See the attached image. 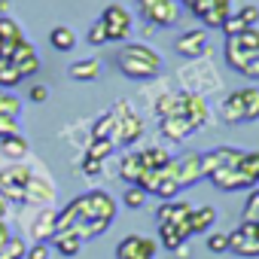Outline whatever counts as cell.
Here are the masks:
<instances>
[{
	"mask_svg": "<svg viewBox=\"0 0 259 259\" xmlns=\"http://www.w3.org/2000/svg\"><path fill=\"white\" fill-rule=\"evenodd\" d=\"M159 132L165 141L171 144H183L195 135V125L186 119V116H168V119H159Z\"/></svg>",
	"mask_w": 259,
	"mask_h": 259,
	"instance_id": "cell-15",
	"label": "cell"
},
{
	"mask_svg": "<svg viewBox=\"0 0 259 259\" xmlns=\"http://www.w3.org/2000/svg\"><path fill=\"white\" fill-rule=\"evenodd\" d=\"M49 256H52V244L49 241H34L25 250V259H49Z\"/></svg>",
	"mask_w": 259,
	"mask_h": 259,
	"instance_id": "cell-40",
	"label": "cell"
},
{
	"mask_svg": "<svg viewBox=\"0 0 259 259\" xmlns=\"http://www.w3.org/2000/svg\"><path fill=\"white\" fill-rule=\"evenodd\" d=\"M244 31H247V25H244V22L235 16V13H232L226 22H223V34H226V37H238V34H244Z\"/></svg>",
	"mask_w": 259,
	"mask_h": 259,
	"instance_id": "cell-45",
	"label": "cell"
},
{
	"mask_svg": "<svg viewBox=\"0 0 259 259\" xmlns=\"http://www.w3.org/2000/svg\"><path fill=\"white\" fill-rule=\"evenodd\" d=\"M13 49H16V43L0 40V58H4V61H10V58H13Z\"/></svg>",
	"mask_w": 259,
	"mask_h": 259,
	"instance_id": "cell-48",
	"label": "cell"
},
{
	"mask_svg": "<svg viewBox=\"0 0 259 259\" xmlns=\"http://www.w3.org/2000/svg\"><path fill=\"white\" fill-rule=\"evenodd\" d=\"M229 250L238 259H256L259 256V226L241 223L235 232H229Z\"/></svg>",
	"mask_w": 259,
	"mask_h": 259,
	"instance_id": "cell-8",
	"label": "cell"
},
{
	"mask_svg": "<svg viewBox=\"0 0 259 259\" xmlns=\"http://www.w3.org/2000/svg\"><path fill=\"white\" fill-rule=\"evenodd\" d=\"M226 40H229V37H226ZM232 40H235L244 52H256V49H259V28H247L244 34H238V37H232Z\"/></svg>",
	"mask_w": 259,
	"mask_h": 259,
	"instance_id": "cell-38",
	"label": "cell"
},
{
	"mask_svg": "<svg viewBox=\"0 0 259 259\" xmlns=\"http://www.w3.org/2000/svg\"><path fill=\"white\" fill-rule=\"evenodd\" d=\"M49 46H52L55 52H70V49L76 46V34H73V28H67V25L52 28V31H49Z\"/></svg>",
	"mask_w": 259,
	"mask_h": 259,
	"instance_id": "cell-30",
	"label": "cell"
},
{
	"mask_svg": "<svg viewBox=\"0 0 259 259\" xmlns=\"http://www.w3.org/2000/svg\"><path fill=\"white\" fill-rule=\"evenodd\" d=\"M235 171L241 174V180H244V186H247V189L259 186V150H253V153H241V159H238Z\"/></svg>",
	"mask_w": 259,
	"mask_h": 259,
	"instance_id": "cell-21",
	"label": "cell"
},
{
	"mask_svg": "<svg viewBox=\"0 0 259 259\" xmlns=\"http://www.w3.org/2000/svg\"><path fill=\"white\" fill-rule=\"evenodd\" d=\"M235 16H238L247 28H256V22H259V7H256V4H244Z\"/></svg>",
	"mask_w": 259,
	"mask_h": 259,
	"instance_id": "cell-44",
	"label": "cell"
},
{
	"mask_svg": "<svg viewBox=\"0 0 259 259\" xmlns=\"http://www.w3.org/2000/svg\"><path fill=\"white\" fill-rule=\"evenodd\" d=\"M159 241L147 235H125L116 247V259H156Z\"/></svg>",
	"mask_w": 259,
	"mask_h": 259,
	"instance_id": "cell-9",
	"label": "cell"
},
{
	"mask_svg": "<svg viewBox=\"0 0 259 259\" xmlns=\"http://www.w3.org/2000/svg\"><path fill=\"white\" fill-rule=\"evenodd\" d=\"M235 92H238V101H241L244 122H256L259 119V89L256 85H244V89H235Z\"/></svg>",
	"mask_w": 259,
	"mask_h": 259,
	"instance_id": "cell-26",
	"label": "cell"
},
{
	"mask_svg": "<svg viewBox=\"0 0 259 259\" xmlns=\"http://www.w3.org/2000/svg\"><path fill=\"white\" fill-rule=\"evenodd\" d=\"M13 13V4L10 0H0V16H10Z\"/></svg>",
	"mask_w": 259,
	"mask_h": 259,
	"instance_id": "cell-51",
	"label": "cell"
},
{
	"mask_svg": "<svg viewBox=\"0 0 259 259\" xmlns=\"http://www.w3.org/2000/svg\"><path fill=\"white\" fill-rule=\"evenodd\" d=\"M189 238H192L189 223H159V241H162V247L174 250V247L186 244Z\"/></svg>",
	"mask_w": 259,
	"mask_h": 259,
	"instance_id": "cell-17",
	"label": "cell"
},
{
	"mask_svg": "<svg viewBox=\"0 0 259 259\" xmlns=\"http://www.w3.org/2000/svg\"><path fill=\"white\" fill-rule=\"evenodd\" d=\"M153 113L159 116V119H168V116H183V92H162V95H156V101H153Z\"/></svg>",
	"mask_w": 259,
	"mask_h": 259,
	"instance_id": "cell-19",
	"label": "cell"
},
{
	"mask_svg": "<svg viewBox=\"0 0 259 259\" xmlns=\"http://www.w3.org/2000/svg\"><path fill=\"white\" fill-rule=\"evenodd\" d=\"M138 13L150 28H177L180 25V4L177 0H138Z\"/></svg>",
	"mask_w": 259,
	"mask_h": 259,
	"instance_id": "cell-4",
	"label": "cell"
},
{
	"mask_svg": "<svg viewBox=\"0 0 259 259\" xmlns=\"http://www.w3.org/2000/svg\"><path fill=\"white\" fill-rule=\"evenodd\" d=\"M101 25L107 31V40L110 43H125L132 37V28H135V19L122 4H110L104 13H101Z\"/></svg>",
	"mask_w": 259,
	"mask_h": 259,
	"instance_id": "cell-7",
	"label": "cell"
},
{
	"mask_svg": "<svg viewBox=\"0 0 259 259\" xmlns=\"http://www.w3.org/2000/svg\"><path fill=\"white\" fill-rule=\"evenodd\" d=\"M85 40H89V46H104V43H110V40H107V31H104V25H101V19H98V22H92V28H89V34H85Z\"/></svg>",
	"mask_w": 259,
	"mask_h": 259,
	"instance_id": "cell-42",
	"label": "cell"
},
{
	"mask_svg": "<svg viewBox=\"0 0 259 259\" xmlns=\"http://www.w3.org/2000/svg\"><path fill=\"white\" fill-rule=\"evenodd\" d=\"M113 119H116V132H113V144H122V147H132L144 138V119L141 113L135 110L132 101H116L110 107Z\"/></svg>",
	"mask_w": 259,
	"mask_h": 259,
	"instance_id": "cell-3",
	"label": "cell"
},
{
	"mask_svg": "<svg viewBox=\"0 0 259 259\" xmlns=\"http://www.w3.org/2000/svg\"><path fill=\"white\" fill-rule=\"evenodd\" d=\"M10 61H13V64L19 67L22 79L34 76V73L40 70V55H37V49H34V43H31L28 37L16 43V49H13V58H10Z\"/></svg>",
	"mask_w": 259,
	"mask_h": 259,
	"instance_id": "cell-14",
	"label": "cell"
},
{
	"mask_svg": "<svg viewBox=\"0 0 259 259\" xmlns=\"http://www.w3.org/2000/svg\"><path fill=\"white\" fill-rule=\"evenodd\" d=\"M183 116L195 125V132H201V128H210V125H213V110H210V104H207L204 95L183 92Z\"/></svg>",
	"mask_w": 259,
	"mask_h": 259,
	"instance_id": "cell-10",
	"label": "cell"
},
{
	"mask_svg": "<svg viewBox=\"0 0 259 259\" xmlns=\"http://www.w3.org/2000/svg\"><path fill=\"white\" fill-rule=\"evenodd\" d=\"M31 168L28 162H10L0 168V195L13 204H25V183L31 177Z\"/></svg>",
	"mask_w": 259,
	"mask_h": 259,
	"instance_id": "cell-5",
	"label": "cell"
},
{
	"mask_svg": "<svg viewBox=\"0 0 259 259\" xmlns=\"http://www.w3.org/2000/svg\"><path fill=\"white\" fill-rule=\"evenodd\" d=\"M113 150H116L113 141H92V144L85 147V156H89V159H98V162H107Z\"/></svg>",
	"mask_w": 259,
	"mask_h": 259,
	"instance_id": "cell-36",
	"label": "cell"
},
{
	"mask_svg": "<svg viewBox=\"0 0 259 259\" xmlns=\"http://www.w3.org/2000/svg\"><path fill=\"white\" fill-rule=\"evenodd\" d=\"M55 217H58V210L37 207V220H31V238L34 241H52V235H55Z\"/></svg>",
	"mask_w": 259,
	"mask_h": 259,
	"instance_id": "cell-20",
	"label": "cell"
},
{
	"mask_svg": "<svg viewBox=\"0 0 259 259\" xmlns=\"http://www.w3.org/2000/svg\"><path fill=\"white\" fill-rule=\"evenodd\" d=\"M0 156L7 159V165H10V162H25V159L31 156V144H28L22 135L4 138V141H0Z\"/></svg>",
	"mask_w": 259,
	"mask_h": 259,
	"instance_id": "cell-23",
	"label": "cell"
},
{
	"mask_svg": "<svg viewBox=\"0 0 259 259\" xmlns=\"http://www.w3.org/2000/svg\"><path fill=\"white\" fill-rule=\"evenodd\" d=\"M232 16V0H210L207 13L201 16L204 28H223V22Z\"/></svg>",
	"mask_w": 259,
	"mask_h": 259,
	"instance_id": "cell-27",
	"label": "cell"
},
{
	"mask_svg": "<svg viewBox=\"0 0 259 259\" xmlns=\"http://www.w3.org/2000/svg\"><path fill=\"white\" fill-rule=\"evenodd\" d=\"M180 4H183V7H186V10H192V7H195V4H198V0H180Z\"/></svg>",
	"mask_w": 259,
	"mask_h": 259,
	"instance_id": "cell-53",
	"label": "cell"
},
{
	"mask_svg": "<svg viewBox=\"0 0 259 259\" xmlns=\"http://www.w3.org/2000/svg\"><path fill=\"white\" fill-rule=\"evenodd\" d=\"M217 116H220V122H226V125H238V122H244V113H241L238 92H229V95L220 101V107H217Z\"/></svg>",
	"mask_w": 259,
	"mask_h": 259,
	"instance_id": "cell-25",
	"label": "cell"
},
{
	"mask_svg": "<svg viewBox=\"0 0 259 259\" xmlns=\"http://www.w3.org/2000/svg\"><path fill=\"white\" fill-rule=\"evenodd\" d=\"M101 70H104V64L98 58H79V61H73L67 67L70 79H76V82H95L101 76Z\"/></svg>",
	"mask_w": 259,
	"mask_h": 259,
	"instance_id": "cell-22",
	"label": "cell"
},
{
	"mask_svg": "<svg viewBox=\"0 0 259 259\" xmlns=\"http://www.w3.org/2000/svg\"><path fill=\"white\" fill-rule=\"evenodd\" d=\"M13 238V229H10V223L7 220H0V244H4V241H10Z\"/></svg>",
	"mask_w": 259,
	"mask_h": 259,
	"instance_id": "cell-49",
	"label": "cell"
},
{
	"mask_svg": "<svg viewBox=\"0 0 259 259\" xmlns=\"http://www.w3.org/2000/svg\"><path fill=\"white\" fill-rule=\"evenodd\" d=\"M28 98H31L34 104H43V101L49 98V85H43V82H34V85L28 89Z\"/></svg>",
	"mask_w": 259,
	"mask_h": 259,
	"instance_id": "cell-46",
	"label": "cell"
},
{
	"mask_svg": "<svg viewBox=\"0 0 259 259\" xmlns=\"http://www.w3.org/2000/svg\"><path fill=\"white\" fill-rule=\"evenodd\" d=\"M207 250L210 253H226L229 250V235L226 232H210L207 235Z\"/></svg>",
	"mask_w": 259,
	"mask_h": 259,
	"instance_id": "cell-43",
	"label": "cell"
},
{
	"mask_svg": "<svg viewBox=\"0 0 259 259\" xmlns=\"http://www.w3.org/2000/svg\"><path fill=\"white\" fill-rule=\"evenodd\" d=\"M116 67L128 79H153L165 70V58L147 43H125L116 52Z\"/></svg>",
	"mask_w": 259,
	"mask_h": 259,
	"instance_id": "cell-1",
	"label": "cell"
},
{
	"mask_svg": "<svg viewBox=\"0 0 259 259\" xmlns=\"http://www.w3.org/2000/svg\"><path fill=\"white\" fill-rule=\"evenodd\" d=\"M52 201H55V180L40 165H34L31 177L25 183V204H31V207H49Z\"/></svg>",
	"mask_w": 259,
	"mask_h": 259,
	"instance_id": "cell-6",
	"label": "cell"
},
{
	"mask_svg": "<svg viewBox=\"0 0 259 259\" xmlns=\"http://www.w3.org/2000/svg\"><path fill=\"white\" fill-rule=\"evenodd\" d=\"M52 247L61 253V256H76L79 250H82V241H79V235L76 232H55L52 235Z\"/></svg>",
	"mask_w": 259,
	"mask_h": 259,
	"instance_id": "cell-29",
	"label": "cell"
},
{
	"mask_svg": "<svg viewBox=\"0 0 259 259\" xmlns=\"http://www.w3.org/2000/svg\"><path fill=\"white\" fill-rule=\"evenodd\" d=\"M244 220L241 223H253V220H259V186H253L250 189V195H247V201H244V213H241Z\"/></svg>",
	"mask_w": 259,
	"mask_h": 259,
	"instance_id": "cell-39",
	"label": "cell"
},
{
	"mask_svg": "<svg viewBox=\"0 0 259 259\" xmlns=\"http://www.w3.org/2000/svg\"><path fill=\"white\" fill-rule=\"evenodd\" d=\"M22 82V73H19V67L13 64V61H4V58H0V89H16Z\"/></svg>",
	"mask_w": 259,
	"mask_h": 259,
	"instance_id": "cell-34",
	"label": "cell"
},
{
	"mask_svg": "<svg viewBox=\"0 0 259 259\" xmlns=\"http://www.w3.org/2000/svg\"><path fill=\"white\" fill-rule=\"evenodd\" d=\"M122 204L132 207V210H141V207L147 204V192H144L141 186H128V189L122 192Z\"/></svg>",
	"mask_w": 259,
	"mask_h": 259,
	"instance_id": "cell-37",
	"label": "cell"
},
{
	"mask_svg": "<svg viewBox=\"0 0 259 259\" xmlns=\"http://www.w3.org/2000/svg\"><path fill=\"white\" fill-rule=\"evenodd\" d=\"M174 177L180 183V189L186 186H195L198 180H204V171H201V153H183L180 159H174Z\"/></svg>",
	"mask_w": 259,
	"mask_h": 259,
	"instance_id": "cell-13",
	"label": "cell"
},
{
	"mask_svg": "<svg viewBox=\"0 0 259 259\" xmlns=\"http://www.w3.org/2000/svg\"><path fill=\"white\" fill-rule=\"evenodd\" d=\"M171 253H174V259H189V241H186V244H180V247H174Z\"/></svg>",
	"mask_w": 259,
	"mask_h": 259,
	"instance_id": "cell-50",
	"label": "cell"
},
{
	"mask_svg": "<svg viewBox=\"0 0 259 259\" xmlns=\"http://www.w3.org/2000/svg\"><path fill=\"white\" fill-rule=\"evenodd\" d=\"M138 156H141V162H144L147 171H159V168H165V165L171 162V153H168V147H162V144H150V147L138 150Z\"/></svg>",
	"mask_w": 259,
	"mask_h": 259,
	"instance_id": "cell-24",
	"label": "cell"
},
{
	"mask_svg": "<svg viewBox=\"0 0 259 259\" xmlns=\"http://www.w3.org/2000/svg\"><path fill=\"white\" fill-rule=\"evenodd\" d=\"M189 213H192V204H189V201L171 198V201H162V204H159L156 220H159V223H189Z\"/></svg>",
	"mask_w": 259,
	"mask_h": 259,
	"instance_id": "cell-16",
	"label": "cell"
},
{
	"mask_svg": "<svg viewBox=\"0 0 259 259\" xmlns=\"http://www.w3.org/2000/svg\"><path fill=\"white\" fill-rule=\"evenodd\" d=\"M207 55H210V52H207ZM207 55L189 61V64L180 70L183 92H192V95H204V98H207V95H213V92L223 89V79H220V73H217V67H213V61H210Z\"/></svg>",
	"mask_w": 259,
	"mask_h": 259,
	"instance_id": "cell-2",
	"label": "cell"
},
{
	"mask_svg": "<svg viewBox=\"0 0 259 259\" xmlns=\"http://www.w3.org/2000/svg\"><path fill=\"white\" fill-rule=\"evenodd\" d=\"M19 113H22V98L13 95L10 89H0V116H13V119H19Z\"/></svg>",
	"mask_w": 259,
	"mask_h": 259,
	"instance_id": "cell-32",
	"label": "cell"
},
{
	"mask_svg": "<svg viewBox=\"0 0 259 259\" xmlns=\"http://www.w3.org/2000/svg\"><path fill=\"white\" fill-rule=\"evenodd\" d=\"M174 49H177V55H183V58H189V61H195V58L207 55V52H210V43H207V28H192V31H183V34L177 37Z\"/></svg>",
	"mask_w": 259,
	"mask_h": 259,
	"instance_id": "cell-11",
	"label": "cell"
},
{
	"mask_svg": "<svg viewBox=\"0 0 259 259\" xmlns=\"http://www.w3.org/2000/svg\"><path fill=\"white\" fill-rule=\"evenodd\" d=\"M82 171H85L89 177H98V174L104 171V162H98V159H89V156H85V159H82Z\"/></svg>",
	"mask_w": 259,
	"mask_h": 259,
	"instance_id": "cell-47",
	"label": "cell"
},
{
	"mask_svg": "<svg viewBox=\"0 0 259 259\" xmlns=\"http://www.w3.org/2000/svg\"><path fill=\"white\" fill-rule=\"evenodd\" d=\"M253 223H256V226H259V220H253Z\"/></svg>",
	"mask_w": 259,
	"mask_h": 259,
	"instance_id": "cell-54",
	"label": "cell"
},
{
	"mask_svg": "<svg viewBox=\"0 0 259 259\" xmlns=\"http://www.w3.org/2000/svg\"><path fill=\"white\" fill-rule=\"evenodd\" d=\"M0 40H10V43L25 40V31H22V25L13 16H0Z\"/></svg>",
	"mask_w": 259,
	"mask_h": 259,
	"instance_id": "cell-33",
	"label": "cell"
},
{
	"mask_svg": "<svg viewBox=\"0 0 259 259\" xmlns=\"http://www.w3.org/2000/svg\"><path fill=\"white\" fill-rule=\"evenodd\" d=\"M144 174H147V168H144V162H141L138 150H128V153L119 159V177H122L128 186H138Z\"/></svg>",
	"mask_w": 259,
	"mask_h": 259,
	"instance_id": "cell-18",
	"label": "cell"
},
{
	"mask_svg": "<svg viewBox=\"0 0 259 259\" xmlns=\"http://www.w3.org/2000/svg\"><path fill=\"white\" fill-rule=\"evenodd\" d=\"M113 132H116V119H113V113L107 110V113L92 125V141H113Z\"/></svg>",
	"mask_w": 259,
	"mask_h": 259,
	"instance_id": "cell-31",
	"label": "cell"
},
{
	"mask_svg": "<svg viewBox=\"0 0 259 259\" xmlns=\"http://www.w3.org/2000/svg\"><path fill=\"white\" fill-rule=\"evenodd\" d=\"M241 153H244V150H235V147H217V150L201 153V171H204V177H213L217 171L235 168L238 159H241Z\"/></svg>",
	"mask_w": 259,
	"mask_h": 259,
	"instance_id": "cell-12",
	"label": "cell"
},
{
	"mask_svg": "<svg viewBox=\"0 0 259 259\" xmlns=\"http://www.w3.org/2000/svg\"><path fill=\"white\" fill-rule=\"evenodd\" d=\"M25 250H28V244L13 235L10 241L0 244V259H25Z\"/></svg>",
	"mask_w": 259,
	"mask_h": 259,
	"instance_id": "cell-35",
	"label": "cell"
},
{
	"mask_svg": "<svg viewBox=\"0 0 259 259\" xmlns=\"http://www.w3.org/2000/svg\"><path fill=\"white\" fill-rule=\"evenodd\" d=\"M7 210H10V201L0 195V220H7Z\"/></svg>",
	"mask_w": 259,
	"mask_h": 259,
	"instance_id": "cell-52",
	"label": "cell"
},
{
	"mask_svg": "<svg viewBox=\"0 0 259 259\" xmlns=\"http://www.w3.org/2000/svg\"><path fill=\"white\" fill-rule=\"evenodd\" d=\"M16 135H22L19 119H13V116H0V141H4V138H16Z\"/></svg>",
	"mask_w": 259,
	"mask_h": 259,
	"instance_id": "cell-41",
	"label": "cell"
},
{
	"mask_svg": "<svg viewBox=\"0 0 259 259\" xmlns=\"http://www.w3.org/2000/svg\"><path fill=\"white\" fill-rule=\"evenodd\" d=\"M213 223H217V210H213L210 204H204V207H192V213H189V229H192V235H204V232H210Z\"/></svg>",
	"mask_w": 259,
	"mask_h": 259,
	"instance_id": "cell-28",
	"label": "cell"
}]
</instances>
